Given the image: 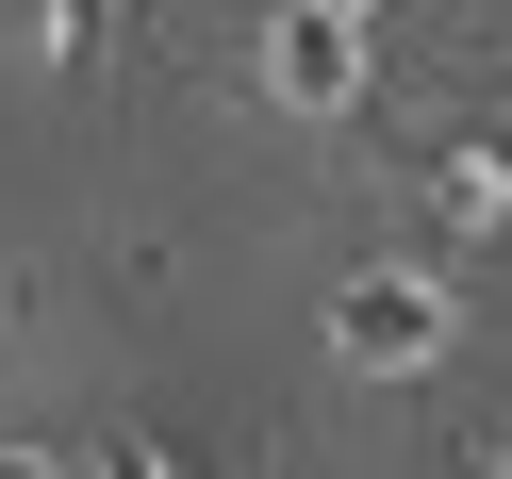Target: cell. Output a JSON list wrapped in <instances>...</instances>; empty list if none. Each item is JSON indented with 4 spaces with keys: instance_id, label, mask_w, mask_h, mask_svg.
<instances>
[{
    "instance_id": "4",
    "label": "cell",
    "mask_w": 512,
    "mask_h": 479,
    "mask_svg": "<svg viewBox=\"0 0 512 479\" xmlns=\"http://www.w3.org/2000/svg\"><path fill=\"white\" fill-rule=\"evenodd\" d=\"M331 17H380V0H331Z\"/></svg>"
},
{
    "instance_id": "2",
    "label": "cell",
    "mask_w": 512,
    "mask_h": 479,
    "mask_svg": "<svg viewBox=\"0 0 512 479\" xmlns=\"http://www.w3.org/2000/svg\"><path fill=\"white\" fill-rule=\"evenodd\" d=\"M265 100H281V116H347V100H364V17L298 0V17L265 34Z\"/></svg>"
},
{
    "instance_id": "3",
    "label": "cell",
    "mask_w": 512,
    "mask_h": 479,
    "mask_svg": "<svg viewBox=\"0 0 512 479\" xmlns=\"http://www.w3.org/2000/svg\"><path fill=\"white\" fill-rule=\"evenodd\" d=\"M430 215H446V232H512V166H496V149H446V166H430Z\"/></svg>"
},
{
    "instance_id": "1",
    "label": "cell",
    "mask_w": 512,
    "mask_h": 479,
    "mask_svg": "<svg viewBox=\"0 0 512 479\" xmlns=\"http://www.w3.org/2000/svg\"><path fill=\"white\" fill-rule=\"evenodd\" d=\"M331 347H347V380H413V364H446V281L430 265H364L331 298Z\"/></svg>"
}]
</instances>
